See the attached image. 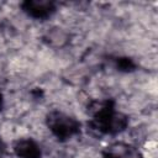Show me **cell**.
Instances as JSON below:
<instances>
[{"label":"cell","mask_w":158,"mask_h":158,"mask_svg":"<svg viewBox=\"0 0 158 158\" xmlns=\"http://www.w3.org/2000/svg\"><path fill=\"white\" fill-rule=\"evenodd\" d=\"M2 106H4V96H2V94L0 93V111H1Z\"/></svg>","instance_id":"ba28073f"},{"label":"cell","mask_w":158,"mask_h":158,"mask_svg":"<svg viewBox=\"0 0 158 158\" xmlns=\"http://www.w3.org/2000/svg\"><path fill=\"white\" fill-rule=\"evenodd\" d=\"M90 125L91 127H94V130L101 133L116 135L122 132L127 127L128 118L126 115L115 109L114 101L106 100L100 102L99 106L94 109Z\"/></svg>","instance_id":"6da1fadb"},{"label":"cell","mask_w":158,"mask_h":158,"mask_svg":"<svg viewBox=\"0 0 158 158\" xmlns=\"http://www.w3.org/2000/svg\"><path fill=\"white\" fill-rule=\"evenodd\" d=\"M12 151L17 158H41V146L31 137L19 138L12 144Z\"/></svg>","instance_id":"277c9868"},{"label":"cell","mask_w":158,"mask_h":158,"mask_svg":"<svg viewBox=\"0 0 158 158\" xmlns=\"http://www.w3.org/2000/svg\"><path fill=\"white\" fill-rule=\"evenodd\" d=\"M4 154H5V144L0 138V158H4Z\"/></svg>","instance_id":"52a82bcc"},{"label":"cell","mask_w":158,"mask_h":158,"mask_svg":"<svg viewBox=\"0 0 158 158\" xmlns=\"http://www.w3.org/2000/svg\"><path fill=\"white\" fill-rule=\"evenodd\" d=\"M51 41V43L53 44L54 42H57V44H62L65 40H67V35L60 30V28H53L52 31L48 32V37Z\"/></svg>","instance_id":"5b68a950"},{"label":"cell","mask_w":158,"mask_h":158,"mask_svg":"<svg viewBox=\"0 0 158 158\" xmlns=\"http://www.w3.org/2000/svg\"><path fill=\"white\" fill-rule=\"evenodd\" d=\"M46 125L59 141H67L80 132V122L72 115L53 110L46 116Z\"/></svg>","instance_id":"7a4b0ae2"},{"label":"cell","mask_w":158,"mask_h":158,"mask_svg":"<svg viewBox=\"0 0 158 158\" xmlns=\"http://www.w3.org/2000/svg\"><path fill=\"white\" fill-rule=\"evenodd\" d=\"M22 11L35 20H47L57 11V4L49 0H26L21 4Z\"/></svg>","instance_id":"3957f363"},{"label":"cell","mask_w":158,"mask_h":158,"mask_svg":"<svg viewBox=\"0 0 158 158\" xmlns=\"http://www.w3.org/2000/svg\"><path fill=\"white\" fill-rule=\"evenodd\" d=\"M146 157L147 158H156L157 157V151H156V142H148L146 144Z\"/></svg>","instance_id":"8992f818"}]
</instances>
